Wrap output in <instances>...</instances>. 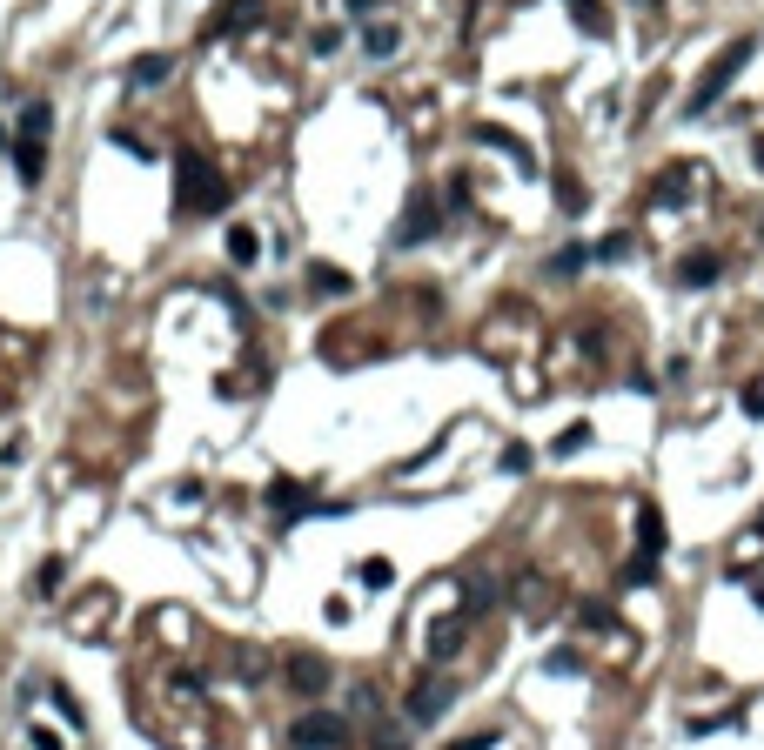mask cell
Listing matches in <instances>:
<instances>
[{
    "mask_svg": "<svg viewBox=\"0 0 764 750\" xmlns=\"http://www.w3.org/2000/svg\"><path fill=\"white\" fill-rule=\"evenodd\" d=\"M269 503L282 509V516H309V509H315V503H309V489H302V483H275V489H269Z\"/></svg>",
    "mask_w": 764,
    "mask_h": 750,
    "instance_id": "8fae6325",
    "label": "cell"
},
{
    "mask_svg": "<svg viewBox=\"0 0 764 750\" xmlns=\"http://www.w3.org/2000/svg\"><path fill=\"white\" fill-rule=\"evenodd\" d=\"M282 670H289V684L302 690V697H322V690H329V677H336V670L315 657V650H295V657L282 663Z\"/></svg>",
    "mask_w": 764,
    "mask_h": 750,
    "instance_id": "ba28073f",
    "label": "cell"
},
{
    "mask_svg": "<svg viewBox=\"0 0 764 750\" xmlns=\"http://www.w3.org/2000/svg\"><path fill=\"white\" fill-rule=\"evenodd\" d=\"M389 576H396V570H389V563H382V556H369V563H362V583H369V590H382V583H389Z\"/></svg>",
    "mask_w": 764,
    "mask_h": 750,
    "instance_id": "ffe728a7",
    "label": "cell"
},
{
    "mask_svg": "<svg viewBox=\"0 0 764 750\" xmlns=\"http://www.w3.org/2000/svg\"><path fill=\"white\" fill-rule=\"evenodd\" d=\"M450 704H456V684H450V677H423V684L409 690V724H436Z\"/></svg>",
    "mask_w": 764,
    "mask_h": 750,
    "instance_id": "52a82bcc",
    "label": "cell"
},
{
    "mask_svg": "<svg viewBox=\"0 0 764 750\" xmlns=\"http://www.w3.org/2000/svg\"><path fill=\"white\" fill-rule=\"evenodd\" d=\"M630 255V235H604V242L590 248V262H624Z\"/></svg>",
    "mask_w": 764,
    "mask_h": 750,
    "instance_id": "e0dca14e",
    "label": "cell"
},
{
    "mask_svg": "<svg viewBox=\"0 0 764 750\" xmlns=\"http://www.w3.org/2000/svg\"><path fill=\"white\" fill-rule=\"evenodd\" d=\"M584 262H590V248H584V242H563L557 255H550V275H577Z\"/></svg>",
    "mask_w": 764,
    "mask_h": 750,
    "instance_id": "9a60e30c",
    "label": "cell"
},
{
    "mask_svg": "<svg viewBox=\"0 0 764 750\" xmlns=\"http://www.w3.org/2000/svg\"><path fill=\"white\" fill-rule=\"evenodd\" d=\"M175 208L181 215H222L228 208V175L202 148H181L175 155Z\"/></svg>",
    "mask_w": 764,
    "mask_h": 750,
    "instance_id": "6da1fadb",
    "label": "cell"
},
{
    "mask_svg": "<svg viewBox=\"0 0 764 750\" xmlns=\"http://www.w3.org/2000/svg\"><path fill=\"white\" fill-rule=\"evenodd\" d=\"M503 469H510V476H523V469H530V449H523V442H510V449H503Z\"/></svg>",
    "mask_w": 764,
    "mask_h": 750,
    "instance_id": "7402d4cb",
    "label": "cell"
},
{
    "mask_svg": "<svg viewBox=\"0 0 764 750\" xmlns=\"http://www.w3.org/2000/svg\"><path fill=\"white\" fill-rule=\"evenodd\" d=\"M443 750H496V730H476V737H456V744H443Z\"/></svg>",
    "mask_w": 764,
    "mask_h": 750,
    "instance_id": "44dd1931",
    "label": "cell"
},
{
    "mask_svg": "<svg viewBox=\"0 0 764 750\" xmlns=\"http://www.w3.org/2000/svg\"><path fill=\"white\" fill-rule=\"evenodd\" d=\"M289 744L295 750H349V717L342 710H309L289 724Z\"/></svg>",
    "mask_w": 764,
    "mask_h": 750,
    "instance_id": "277c9868",
    "label": "cell"
},
{
    "mask_svg": "<svg viewBox=\"0 0 764 750\" xmlns=\"http://www.w3.org/2000/svg\"><path fill=\"white\" fill-rule=\"evenodd\" d=\"M637 7H657V0H637Z\"/></svg>",
    "mask_w": 764,
    "mask_h": 750,
    "instance_id": "484cf974",
    "label": "cell"
},
{
    "mask_svg": "<svg viewBox=\"0 0 764 750\" xmlns=\"http://www.w3.org/2000/svg\"><path fill=\"white\" fill-rule=\"evenodd\" d=\"M168 74H175V61H168V54H135V67H128V81H135V88H161Z\"/></svg>",
    "mask_w": 764,
    "mask_h": 750,
    "instance_id": "30bf717a",
    "label": "cell"
},
{
    "mask_svg": "<svg viewBox=\"0 0 764 750\" xmlns=\"http://www.w3.org/2000/svg\"><path fill=\"white\" fill-rule=\"evenodd\" d=\"M255 255H262V242H255V228H228V262H235V268H248Z\"/></svg>",
    "mask_w": 764,
    "mask_h": 750,
    "instance_id": "4fadbf2b",
    "label": "cell"
},
{
    "mask_svg": "<svg viewBox=\"0 0 764 750\" xmlns=\"http://www.w3.org/2000/svg\"><path fill=\"white\" fill-rule=\"evenodd\" d=\"M0 148H7V128H0Z\"/></svg>",
    "mask_w": 764,
    "mask_h": 750,
    "instance_id": "d4e9b609",
    "label": "cell"
},
{
    "mask_svg": "<svg viewBox=\"0 0 764 750\" xmlns=\"http://www.w3.org/2000/svg\"><path fill=\"white\" fill-rule=\"evenodd\" d=\"M570 14H577L584 27H597V0H570Z\"/></svg>",
    "mask_w": 764,
    "mask_h": 750,
    "instance_id": "cb8c5ba5",
    "label": "cell"
},
{
    "mask_svg": "<svg viewBox=\"0 0 764 750\" xmlns=\"http://www.w3.org/2000/svg\"><path fill=\"white\" fill-rule=\"evenodd\" d=\"M557 201H563V215H584V208H590V195H584V181L570 175V168H563V175H557Z\"/></svg>",
    "mask_w": 764,
    "mask_h": 750,
    "instance_id": "5bb4252c",
    "label": "cell"
},
{
    "mask_svg": "<svg viewBox=\"0 0 764 750\" xmlns=\"http://www.w3.org/2000/svg\"><path fill=\"white\" fill-rule=\"evenodd\" d=\"M671 275H677V288H711V282L724 275V255H718V248H691V255L671 268Z\"/></svg>",
    "mask_w": 764,
    "mask_h": 750,
    "instance_id": "9c48e42d",
    "label": "cell"
},
{
    "mask_svg": "<svg viewBox=\"0 0 764 750\" xmlns=\"http://www.w3.org/2000/svg\"><path fill=\"white\" fill-rule=\"evenodd\" d=\"M47 134H54V108H47V101H27L21 121H14V134H7V148H14V168H21L27 188L47 175Z\"/></svg>",
    "mask_w": 764,
    "mask_h": 750,
    "instance_id": "7a4b0ae2",
    "label": "cell"
},
{
    "mask_svg": "<svg viewBox=\"0 0 764 750\" xmlns=\"http://www.w3.org/2000/svg\"><path fill=\"white\" fill-rule=\"evenodd\" d=\"M262 14H269V7H262V0H222V7H215V14H208V41H235V34H248V27H262Z\"/></svg>",
    "mask_w": 764,
    "mask_h": 750,
    "instance_id": "8992f818",
    "label": "cell"
},
{
    "mask_svg": "<svg viewBox=\"0 0 764 750\" xmlns=\"http://www.w3.org/2000/svg\"><path fill=\"white\" fill-rule=\"evenodd\" d=\"M744 416H764V375H758V382H744Z\"/></svg>",
    "mask_w": 764,
    "mask_h": 750,
    "instance_id": "603a6c76",
    "label": "cell"
},
{
    "mask_svg": "<svg viewBox=\"0 0 764 750\" xmlns=\"http://www.w3.org/2000/svg\"><path fill=\"white\" fill-rule=\"evenodd\" d=\"M309 288H322V295H349V275H342V268H329V262H315L309 268Z\"/></svg>",
    "mask_w": 764,
    "mask_h": 750,
    "instance_id": "2e32d148",
    "label": "cell"
},
{
    "mask_svg": "<svg viewBox=\"0 0 764 750\" xmlns=\"http://www.w3.org/2000/svg\"><path fill=\"white\" fill-rule=\"evenodd\" d=\"M450 221V208L436 195H409V215H403V228H396V248H416V242H429L436 228Z\"/></svg>",
    "mask_w": 764,
    "mask_h": 750,
    "instance_id": "5b68a950",
    "label": "cell"
},
{
    "mask_svg": "<svg viewBox=\"0 0 764 750\" xmlns=\"http://www.w3.org/2000/svg\"><path fill=\"white\" fill-rule=\"evenodd\" d=\"M584 442H590V422H570V429H563V436H557V456H577Z\"/></svg>",
    "mask_w": 764,
    "mask_h": 750,
    "instance_id": "ac0fdd59",
    "label": "cell"
},
{
    "mask_svg": "<svg viewBox=\"0 0 764 750\" xmlns=\"http://www.w3.org/2000/svg\"><path fill=\"white\" fill-rule=\"evenodd\" d=\"M34 590H41V596H54V590H61V556H54V563H41V576H34Z\"/></svg>",
    "mask_w": 764,
    "mask_h": 750,
    "instance_id": "d6986e66",
    "label": "cell"
},
{
    "mask_svg": "<svg viewBox=\"0 0 764 750\" xmlns=\"http://www.w3.org/2000/svg\"><path fill=\"white\" fill-rule=\"evenodd\" d=\"M751 54H758V41H751V34H738L724 54H711V67L697 74V88H691V101H684V114H711V108H718L724 94H731V81L744 74V61H751Z\"/></svg>",
    "mask_w": 764,
    "mask_h": 750,
    "instance_id": "3957f363",
    "label": "cell"
},
{
    "mask_svg": "<svg viewBox=\"0 0 764 750\" xmlns=\"http://www.w3.org/2000/svg\"><path fill=\"white\" fill-rule=\"evenodd\" d=\"M396 47H403V34H396V27H389V21H382V27H369V34H362V54H369V61H389Z\"/></svg>",
    "mask_w": 764,
    "mask_h": 750,
    "instance_id": "7c38bea8",
    "label": "cell"
}]
</instances>
